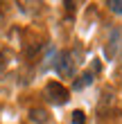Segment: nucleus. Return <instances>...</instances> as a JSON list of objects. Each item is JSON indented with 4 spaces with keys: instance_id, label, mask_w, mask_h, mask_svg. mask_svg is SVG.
I'll return each mask as SVG.
<instances>
[{
    "instance_id": "obj_1",
    "label": "nucleus",
    "mask_w": 122,
    "mask_h": 124,
    "mask_svg": "<svg viewBox=\"0 0 122 124\" xmlns=\"http://www.w3.org/2000/svg\"><path fill=\"white\" fill-rule=\"evenodd\" d=\"M57 72H59V77H66L70 79L75 75V68H77V61H75V52H70V50H66V52H61L59 56H57V63H54Z\"/></svg>"
},
{
    "instance_id": "obj_2",
    "label": "nucleus",
    "mask_w": 122,
    "mask_h": 124,
    "mask_svg": "<svg viewBox=\"0 0 122 124\" xmlns=\"http://www.w3.org/2000/svg\"><path fill=\"white\" fill-rule=\"evenodd\" d=\"M45 99L50 101V104L61 106V104H66V101L70 99V93H68L66 86H61L59 81H50L45 86Z\"/></svg>"
},
{
    "instance_id": "obj_3",
    "label": "nucleus",
    "mask_w": 122,
    "mask_h": 124,
    "mask_svg": "<svg viewBox=\"0 0 122 124\" xmlns=\"http://www.w3.org/2000/svg\"><path fill=\"white\" fill-rule=\"evenodd\" d=\"M120 39H122V32H120V30H111L109 45H106V59H115L118 47H120Z\"/></svg>"
},
{
    "instance_id": "obj_4",
    "label": "nucleus",
    "mask_w": 122,
    "mask_h": 124,
    "mask_svg": "<svg viewBox=\"0 0 122 124\" xmlns=\"http://www.w3.org/2000/svg\"><path fill=\"white\" fill-rule=\"evenodd\" d=\"M93 77H95V72H93V70L84 72V75L75 81V86H73V88H75V90H81V88H86V86H90V84H93Z\"/></svg>"
},
{
    "instance_id": "obj_5",
    "label": "nucleus",
    "mask_w": 122,
    "mask_h": 124,
    "mask_svg": "<svg viewBox=\"0 0 122 124\" xmlns=\"http://www.w3.org/2000/svg\"><path fill=\"white\" fill-rule=\"evenodd\" d=\"M30 120L34 124H45L48 122V111L45 108H32L30 111Z\"/></svg>"
},
{
    "instance_id": "obj_6",
    "label": "nucleus",
    "mask_w": 122,
    "mask_h": 124,
    "mask_svg": "<svg viewBox=\"0 0 122 124\" xmlns=\"http://www.w3.org/2000/svg\"><path fill=\"white\" fill-rule=\"evenodd\" d=\"M109 9L113 11V14H122V0H109Z\"/></svg>"
},
{
    "instance_id": "obj_7",
    "label": "nucleus",
    "mask_w": 122,
    "mask_h": 124,
    "mask_svg": "<svg viewBox=\"0 0 122 124\" xmlns=\"http://www.w3.org/2000/svg\"><path fill=\"white\" fill-rule=\"evenodd\" d=\"M84 122H86L84 111H75V113H73V124H84Z\"/></svg>"
}]
</instances>
